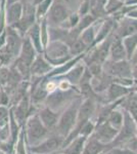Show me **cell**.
Masks as SVG:
<instances>
[{
	"label": "cell",
	"mask_w": 137,
	"mask_h": 154,
	"mask_svg": "<svg viewBox=\"0 0 137 154\" xmlns=\"http://www.w3.org/2000/svg\"><path fill=\"white\" fill-rule=\"evenodd\" d=\"M106 146L108 145L100 143L92 135L89 139L87 138L82 154H101L104 150H106Z\"/></svg>",
	"instance_id": "2e32d148"
},
{
	"label": "cell",
	"mask_w": 137,
	"mask_h": 154,
	"mask_svg": "<svg viewBox=\"0 0 137 154\" xmlns=\"http://www.w3.org/2000/svg\"><path fill=\"white\" fill-rule=\"evenodd\" d=\"M9 78V68L3 66L0 68V88H5Z\"/></svg>",
	"instance_id": "83f0119b"
},
{
	"label": "cell",
	"mask_w": 137,
	"mask_h": 154,
	"mask_svg": "<svg viewBox=\"0 0 137 154\" xmlns=\"http://www.w3.org/2000/svg\"><path fill=\"white\" fill-rule=\"evenodd\" d=\"M119 134V131L113 128L108 120L100 122L97 125V126L94 130V137L99 141L100 143L109 145L116 139L117 135Z\"/></svg>",
	"instance_id": "ba28073f"
},
{
	"label": "cell",
	"mask_w": 137,
	"mask_h": 154,
	"mask_svg": "<svg viewBox=\"0 0 137 154\" xmlns=\"http://www.w3.org/2000/svg\"><path fill=\"white\" fill-rule=\"evenodd\" d=\"M38 116L40 118V120L42 121V123L44 125V126L48 131L56 128L57 122H58V119H59V115L55 111L49 109L48 107H45V108L40 110Z\"/></svg>",
	"instance_id": "5bb4252c"
},
{
	"label": "cell",
	"mask_w": 137,
	"mask_h": 154,
	"mask_svg": "<svg viewBox=\"0 0 137 154\" xmlns=\"http://www.w3.org/2000/svg\"><path fill=\"white\" fill-rule=\"evenodd\" d=\"M37 54V51L35 49L33 43L30 40V38L28 36H25L23 38V44H22V48H21V51H19V58L21 61L25 62L27 65H29L31 67L32 63L34 62V60L36 59Z\"/></svg>",
	"instance_id": "8fae6325"
},
{
	"label": "cell",
	"mask_w": 137,
	"mask_h": 154,
	"mask_svg": "<svg viewBox=\"0 0 137 154\" xmlns=\"http://www.w3.org/2000/svg\"><path fill=\"white\" fill-rule=\"evenodd\" d=\"M109 154H136L128 148H114Z\"/></svg>",
	"instance_id": "836d02e7"
},
{
	"label": "cell",
	"mask_w": 137,
	"mask_h": 154,
	"mask_svg": "<svg viewBox=\"0 0 137 154\" xmlns=\"http://www.w3.org/2000/svg\"><path fill=\"white\" fill-rule=\"evenodd\" d=\"M127 109L130 112L132 115H137V100L136 98L132 99V100L128 101V104H127Z\"/></svg>",
	"instance_id": "4dcf8cb0"
},
{
	"label": "cell",
	"mask_w": 137,
	"mask_h": 154,
	"mask_svg": "<svg viewBox=\"0 0 137 154\" xmlns=\"http://www.w3.org/2000/svg\"><path fill=\"white\" fill-rule=\"evenodd\" d=\"M124 5H125V2L123 0H108L106 6H104V11H106V16L108 17L114 16Z\"/></svg>",
	"instance_id": "d4e9b609"
},
{
	"label": "cell",
	"mask_w": 137,
	"mask_h": 154,
	"mask_svg": "<svg viewBox=\"0 0 137 154\" xmlns=\"http://www.w3.org/2000/svg\"><path fill=\"white\" fill-rule=\"evenodd\" d=\"M106 120L109 122L113 128H116L117 131H120L123 126V122H124V114H122L120 111H115L113 110L112 113L109 115V117Z\"/></svg>",
	"instance_id": "cb8c5ba5"
},
{
	"label": "cell",
	"mask_w": 137,
	"mask_h": 154,
	"mask_svg": "<svg viewBox=\"0 0 137 154\" xmlns=\"http://www.w3.org/2000/svg\"><path fill=\"white\" fill-rule=\"evenodd\" d=\"M24 133L21 134L19 136V140L17 142V146H16V154H26V151H25V146H24Z\"/></svg>",
	"instance_id": "d6a6232c"
},
{
	"label": "cell",
	"mask_w": 137,
	"mask_h": 154,
	"mask_svg": "<svg viewBox=\"0 0 137 154\" xmlns=\"http://www.w3.org/2000/svg\"><path fill=\"white\" fill-rule=\"evenodd\" d=\"M77 12H78L80 17H83V16H86V14H90V0L81 2L78 9H77Z\"/></svg>",
	"instance_id": "f1b7e54d"
},
{
	"label": "cell",
	"mask_w": 137,
	"mask_h": 154,
	"mask_svg": "<svg viewBox=\"0 0 137 154\" xmlns=\"http://www.w3.org/2000/svg\"><path fill=\"white\" fill-rule=\"evenodd\" d=\"M69 48H70V56L75 58V57H78L85 54L87 49H88V46L80 38H78L69 46Z\"/></svg>",
	"instance_id": "603a6c76"
},
{
	"label": "cell",
	"mask_w": 137,
	"mask_h": 154,
	"mask_svg": "<svg viewBox=\"0 0 137 154\" xmlns=\"http://www.w3.org/2000/svg\"><path fill=\"white\" fill-rule=\"evenodd\" d=\"M132 117L134 118V121H135V125H136V133H137V115H132Z\"/></svg>",
	"instance_id": "f35d334b"
},
{
	"label": "cell",
	"mask_w": 137,
	"mask_h": 154,
	"mask_svg": "<svg viewBox=\"0 0 137 154\" xmlns=\"http://www.w3.org/2000/svg\"><path fill=\"white\" fill-rule=\"evenodd\" d=\"M75 93L71 88L68 91H61V89H55L54 91L49 94L46 98L47 107L51 110L55 111L59 108L64 107L68 102L71 100L72 97H74Z\"/></svg>",
	"instance_id": "52a82bcc"
},
{
	"label": "cell",
	"mask_w": 137,
	"mask_h": 154,
	"mask_svg": "<svg viewBox=\"0 0 137 154\" xmlns=\"http://www.w3.org/2000/svg\"><path fill=\"white\" fill-rule=\"evenodd\" d=\"M95 25H96V22L92 25V26L88 27L87 29L84 30V31L80 34V36H79V38H80L81 40L83 41L87 46H88V48H90L92 44H93L94 40H95L96 33H97ZM87 51H88V49H87Z\"/></svg>",
	"instance_id": "7402d4cb"
},
{
	"label": "cell",
	"mask_w": 137,
	"mask_h": 154,
	"mask_svg": "<svg viewBox=\"0 0 137 154\" xmlns=\"http://www.w3.org/2000/svg\"><path fill=\"white\" fill-rule=\"evenodd\" d=\"M134 91H136V93H137V86H136V88H134Z\"/></svg>",
	"instance_id": "b9f144b4"
},
{
	"label": "cell",
	"mask_w": 137,
	"mask_h": 154,
	"mask_svg": "<svg viewBox=\"0 0 137 154\" xmlns=\"http://www.w3.org/2000/svg\"><path fill=\"white\" fill-rule=\"evenodd\" d=\"M24 7L19 1L11 4L9 6H5V23L6 27H11L16 24L23 17Z\"/></svg>",
	"instance_id": "7c38bea8"
},
{
	"label": "cell",
	"mask_w": 137,
	"mask_h": 154,
	"mask_svg": "<svg viewBox=\"0 0 137 154\" xmlns=\"http://www.w3.org/2000/svg\"><path fill=\"white\" fill-rule=\"evenodd\" d=\"M126 148L130 149L131 151H133V152H135L137 154V138L136 137H133L132 139L128 141V142H126Z\"/></svg>",
	"instance_id": "1f68e13d"
},
{
	"label": "cell",
	"mask_w": 137,
	"mask_h": 154,
	"mask_svg": "<svg viewBox=\"0 0 137 154\" xmlns=\"http://www.w3.org/2000/svg\"><path fill=\"white\" fill-rule=\"evenodd\" d=\"M79 3H81V2H84V1H87V0H78Z\"/></svg>",
	"instance_id": "ab89813d"
},
{
	"label": "cell",
	"mask_w": 137,
	"mask_h": 154,
	"mask_svg": "<svg viewBox=\"0 0 137 154\" xmlns=\"http://www.w3.org/2000/svg\"><path fill=\"white\" fill-rule=\"evenodd\" d=\"M64 137L57 134V135L52 136L50 138L42 141L41 143L31 147L30 150L34 154H49L61 148L64 144Z\"/></svg>",
	"instance_id": "8992f818"
},
{
	"label": "cell",
	"mask_w": 137,
	"mask_h": 154,
	"mask_svg": "<svg viewBox=\"0 0 137 154\" xmlns=\"http://www.w3.org/2000/svg\"><path fill=\"white\" fill-rule=\"evenodd\" d=\"M123 41V45L125 48L126 54H127V59L128 61H130L132 59L134 51L137 48V32L135 34H132V35L125 37V38L122 39Z\"/></svg>",
	"instance_id": "ffe728a7"
},
{
	"label": "cell",
	"mask_w": 137,
	"mask_h": 154,
	"mask_svg": "<svg viewBox=\"0 0 137 154\" xmlns=\"http://www.w3.org/2000/svg\"><path fill=\"white\" fill-rule=\"evenodd\" d=\"M0 154H6V153H5V152H3L2 150H0Z\"/></svg>",
	"instance_id": "60d3db41"
},
{
	"label": "cell",
	"mask_w": 137,
	"mask_h": 154,
	"mask_svg": "<svg viewBox=\"0 0 137 154\" xmlns=\"http://www.w3.org/2000/svg\"><path fill=\"white\" fill-rule=\"evenodd\" d=\"M22 4H27V3H33V0H19Z\"/></svg>",
	"instance_id": "8d00e7d4"
},
{
	"label": "cell",
	"mask_w": 137,
	"mask_h": 154,
	"mask_svg": "<svg viewBox=\"0 0 137 154\" xmlns=\"http://www.w3.org/2000/svg\"><path fill=\"white\" fill-rule=\"evenodd\" d=\"M123 1H124V2H125V0H123Z\"/></svg>",
	"instance_id": "ee69618b"
},
{
	"label": "cell",
	"mask_w": 137,
	"mask_h": 154,
	"mask_svg": "<svg viewBox=\"0 0 137 154\" xmlns=\"http://www.w3.org/2000/svg\"><path fill=\"white\" fill-rule=\"evenodd\" d=\"M80 105H81V102L78 99L74 103H72L64 111V113L59 116L58 122H57L56 125V130H57V134L63 136L64 139L71 134V131L74 130L75 125H76Z\"/></svg>",
	"instance_id": "6da1fadb"
},
{
	"label": "cell",
	"mask_w": 137,
	"mask_h": 154,
	"mask_svg": "<svg viewBox=\"0 0 137 154\" xmlns=\"http://www.w3.org/2000/svg\"><path fill=\"white\" fill-rule=\"evenodd\" d=\"M137 32V20L131 19L129 17L121 19L116 23L114 30V35L120 39L135 34Z\"/></svg>",
	"instance_id": "9c48e42d"
},
{
	"label": "cell",
	"mask_w": 137,
	"mask_h": 154,
	"mask_svg": "<svg viewBox=\"0 0 137 154\" xmlns=\"http://www.w3.org/2000/svg\"><path fill=\"white\" fill-rule=\"evenodd\" d=\"M41 1H43V0H33V4H34L35 6H36L37 4H39Z\"/></svg>",
	"instance_id": "74e56055"
},
{
	"label": "cell",
	"mask_w": 137,
	"mask_h": 154,
	"mask_svg": "<svg viewBox=\"0 0 137 154\" xmlns=\"http://www.w3.org/2000/svg\"><path fill=\"white\" fill-rule=\"evenodd\" d=\"M130 62L132 63V65H135V64H137V48L135 49V51H134L133 56H132V59L130 60Z\"/></svg>",
	"instance_id": "d590c367"
},
{
	"label": "cell",
	"mask_w": 137,
	"mask_h": 154,
	"mask_svg": "<svg viewBox=\"0 0 137 154\" xmlns=\"http://www.w3.org/2000/svg\"><path fill=\"white\" fill-rule=\"evenodd\" d=\"M72 12L61 0H54L46 16L47 24L50 27H59L69 19Z\"/></svg>",
	"instance_id": "5b68a950"
},
{
	"label": "cell",
	"mask_w": 137,
	"mask_h": 154,
	"mask_svg": "<svg viewBox=\"0 0 137 154\" xmlns=\"http://www.w3.org/2000/svg\"><path fill=\"white\" fill-rule=\"evenodd\" d=\"M40 34H41V41H42V45L45 48L49 42V33H48V24H47L46 18L44 20H42L40 22Z\"/></svg>",
	"instance_id": "484cf974"
},
{
	"label": "cell",
	"mask_w": 137,
	"mask_h": 154,
	"mask_svg": "<svg viewBox=\"0 0 137 154\" xmlns=\"http://www.w3.org/2000/svg\"><path fill=\"white\" fill-rule=\"evenodd\" d=\"M132 79H133V82L137 85V64L132 65Z\"/></svg>",
	"instance_id": "e575fe53"
},
{
	"label": "cell",
	"mask_w": 137,
	"mask_h": 154,
	"mask_svg": "<svg viewBox=\"0 0 137 154\" xmlns=\"http://www.w3.org/2000/svg\"><path fill=\"white\" fill-rule=\"evenodd\" d=\"M48 134V130L44 126L38 115L30 116L26 121V135L30 146L40 143Z\"/></svg>",
	"instance_id": "7a4b0ae2"
},
{
	"label": "cell",
	"mask_w": 137,
	"mask_h": 154,
	"mask_svg": "<svg viewBox=\"0 0 137 154\" xmlns=\"http://www.w3.org/2000/svg\"><path fill=\"white\" fill-rule=\"evenodd\" d=\"M53 67L48 63L43 54H38L31 65V76L43 77L53 70Z\"/></svg>",
	"instance_id": "30bf717a"
},
{
	"label": "cell",
	"mask_w": 137,
	"mask_h": 154,
	"mask_svg": "<svg viewBox=\"0 0 137 154\" xmlns=\"http://www.w3.org/2000/svg\"><path fill=\"white\" fill-rule=\"evenodd\" d=\"M5 34V45L0 51V53L8 56L10 59H16L21 51L24 37L19 35V32L12 27H6Z\"/></svg>",
	"instance_id": "277c9868"
},
{
	"label": "cell",
	"mask_w": 137,
	"mask_h": 154,
	"mask_svg": "<svg viewBox=\"0 0 137 154\" xmlns=\"http://www.w3.org/2000/svg\"></svg>",
	"instance_id": "f6af8a7d"
},
{
	"label": "cell",
	"mask_w": 137,
	"mask_h": 154,
	"mask_svg": "<svg viewBox=\"0 0 137 154\" xmlns=\"http://www.w3.org/2000/svg\"><path fill=\"white\" fill-rule=\"evenodd\" d=\"M27 36L30 38V40L33 43L35 49L37 51L38 54H43L44 48L42 45V41H41V34H40V24L36 23L30 28L28 31V33L26 34Z\"/></svg>",
	"instance_id": "e0dca14e"
},
{
	"label": "cell",
	"mask_w": 137,
	"mask_h": 154,
	"mask_svg": "<svg viewBox=\"0 0 137 154\" xmlns=\"http://www.w3.org/2000/svg\"><path fill=\"white\" fill-rule=\"evenodd\" d=\"M131 89L125 85H122L120 83L112 82L108 88V101L109 102H116L119 98L128 95Z\"/></svg>",
	"instance_id": "9a60e30c"
},
{
	"label": "cell",
	"mask_w": 137,
	"mask_h": 154,
	"mask_svg": "<svg viewBox=\"0 0 137 154\" xmlns=\"http://www.w3.org/2000/svg\"><path fill=\"white\" fill-rule=\"evenodd\" d=\"M135 98H136V100H137V97H135Z\"/></svg>",
	"instance_id": "7bdbcfd3"
},
{
	"label": "cell",
	"mask_w": 137,
	"mask_h": 154,
	"mask_svg": "<svg viewBox=\"0 0 137 154\" xmlns=\"http://www.w3.org/2000/svg\"><path fill=\"white\" fill-rule=\"evenodd\" d=\"M85 68L86 67L82 64H76L66 74H64V78L67 81H69L71 85H78L80 82V79L82 78V75L85 71Z\"/></svg>",
	"instance_id": "d6986e66"
},
{
	"label": "cell",
	"mask_w": 137,
	"mask_h": 154,
	"mask_svg": "<svg viewBox=\"0 0 137 154\" xmlns=\"http://www.w3.org/2000/svg\"><path fill=\"white\" fill-rule=\"evenodd\" d=\"M10 101V97L4 88H0V106L6 107Z\"/></svg>",
	"instance_id": "f546056e"
},
{
	"label": "cell",
	"mask_w": 137,
	"mask_h": 154,
	"mask_svg": "<svg viewBox=\"0 0 137 154\" xmlns=\"http://www.w3.org/2000/svg\"><path fill=\"white\" fill-rule=\"evenodd\" d=\"M9 117H10V112L7 107L0 106V130L9 125Z\"/></svg>",
	"instance_id": "4316f807"
},
{
	"label": "cell",
	"mask_w": 137,
	"mask_h": 154,
	"mask_svg": "<svg viewBox=\"0 0 137 154\" xmlns=\"http://www.w3.org/2000/svg\"><path fill=\"white\" fill-rule=\"evenodd\" d=\"M103 72L113 79H132V63L128 60L120 62L108 61L103 65Z\"/></svg>",
	"instance_id": "3957f363"
},
{
	"label": "cell",
	"mask_w": 137,
	"mask_h": 154,
	"mask_svg": "<svg viewBox=\"0 0 137 154\" xmlns=\"http://www.w3.org/2000/svg\"><path fill=\"white\" fill-rule=\"evenodd\" d=\"M54 0H43L39 4L36 5V20L37 23H40L42 20L46 18L49 9L52 5Z\"/></svg>",
	"instance_id": "44dd1931"
},
{
	"label": "cell",
	"mask_w": 137,
	"mask_h": 154,
	"mask_svg": "<svg viewBox=\"0 0 137 154\" xmlns=\"http://www.w3.org/2000/svg\"><path fill=\"white\" fill-rule=\"evenodd\" d=\"M87 140V137L84 136H78L72 140L66 147L64 148L63 153L64 154H82L83 152L84 146H85Z\"/></svg>",
	"instance_id": "ac0fdd59"
},
{
	"label": "cell",
	"mask_w": 137,
	"mask_h": 154,
	"mask_svg": "<svg viewBox=\"0 0 137 154\" xmlns=\"http://www.w3.org/2000/svg\"><path fill=\"white\" fill-rule=\"evenodd\" d=\"M109 61L113 62H120L125 61L127 59V54L125 51V48L123 45V41L122 39L118 38L114 35L113 41H112L111 49H109Z\"/></svg>",
	"instance_id": "4fadbf2b"
}]
</instances>
